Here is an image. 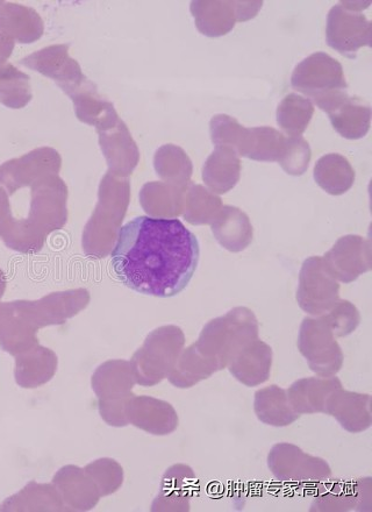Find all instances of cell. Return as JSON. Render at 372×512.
I'll list each match as a JSON object with an SVG mask.
<instances>
[{
	"mask_svg": "<svg viewBox=\"0 0 372 512\" xmlns=\"http://www.w3.org/2000/svg\"><path fill=\"white\" fill-rule=\"evenodd\" d=\"M199 256L198 239L181 220L142 216L119 230L112 267L137 293L169 298L189 286Z\"/></svg>",
	"mask_w": 372,
	"mask_h": 512,
	"instance_id": "1",
	"label": "cell"
},
{
	"mask_svg": "<svg viewBox=\"0 0 372 512\" xmlns=\"http://www.w3.org/2000/svg\"><path fill=\"white\" fill-rule=\"evenodd\" d=\"M210 131L214 145L231 147L239 156L254 161L278 162L286 144L285 135L273 127L247 128L227 115L213 117Z\"/></svg>",
	"mask_w": 372,
	"mask_h": 512,
	"instance_id": "2",
	"label": "cell"
},
{
	"mask_svg": "<svg viewBox=\"0 0 372 512\" xmlns=\"http://www.w3.org/2000/svg\"><path fill=\"white\" fill-rule=\"evenodd\" d=\"M259 322L248 308H234L206 326L203 340L217 371L227 368L242 348L259 339Z\"/></svg>",
	"mask_w": 372,
	"mask_h": 512,
	"instance_id": "3",
	"label": "cell"
},
{
	"mask_svg": "<svg viewBox=\"0 0 372 512\" xmlns=\"http://www.w3.org/2000/svg\"><path fill=\"white\" fill-rule=\"evenodd\" d=\"M370 2H341L328 13L326 40L329 47L348 59H355L362 47L371 45L372 24L364 14Z\"/></svg>",
	"mask_w": 372,
	"mask_h": 512,
	"instance_id": "4",
	"label": "cell"
},
{
	"mask_svg": "<svg viewBox=\"0 0 372 512\" xmlns=\"http://www.w3.org/2000/svg\"><path fill=\"white\" fill-rule=\"evenodd\" d=\"M268 467L278 481L298 487L318 486L332 478L324 459L305 453L289 443H279L268 454Z\"/></svg>",
	"mask_w": 372,
	"mask_h": 512,
	"instance_id": "5",
	"label": "cell"
},
{
	"mask_svg": "<svg viewBox=\"0 0 372 512\" xmlns=\"http://www.w3.org/2000/svg\"><path fill=\"white\" fill-rule=\"evenodd\" d=\"M297 345L311 371L321 378H331L341 371L345 357L323 317L304 318Z\"/></svg>",
	"mask_w": 372,
	"mask_h": 512,
	"instance_id": "6",
	"label": "cell"
},
{
	"mask_svg": "<svg viewBox=\"0 0 372 512\" xmlns=\"http://www.w3.org/2000/svg\"><path fill=\"white\" fill-rule=\"evenodd\" d=\"M291 85L316 104L348 88L342 64L323 52L314 53L298 64L293 70Z\"/></svg>",
	"mask_w": 372,
	"mask_h": 512,
	"instance_id": "7",
	"label": "cell"
},
{
	"mask_svg": "<svg viewBox=\"0 0 372 512\" xmlns=\"http://www.w3.org/2000/svg\"><path fill=\"white\" fill-rule=\"evenodd\" d=\"M340 301V284L328 272L323 258L312 256L304 261L299 274L297 302L306 314L319 317Z\"/></svg>",
	"mask_w": 372,
	"mask_h": 512,
	"instance_id": "8",
	"label": "cell"
},
{
	"mask_svg": "<svg viewBox=\"0 0 372 512\" xmlns=\"http://www.w3.org/2000/svg\"><path fill=\"white\" fill-rule=\"evenodd\" d=\"M262 2H192L191 12L200 33L210 38L230 33L238 21L257 16Z\"/></svg>",
	"mask_w": 372,
	"mask_h": 512,
	"instance_id": "9",
	"label": "cell"
},
{
	"mask_svg": "<svg viewBox=\"0 0 372 512\" xmlns=\"http://www.w3.org/2000/svg\"><path fill=\"white\" fill-rule=\"evenodd\" d=\"M317 105L327 113L334 130L341 137L357 140L368 134L371 125V108L362 98L349 96L347 90L338 91Z\"/></svg>",
	"mask_w": 372,
	"mask_h": 512,
	"instance_id": "10",
	"label": "cell"
},
{
	"mask_svg": "<svg viewBox=\"0 0 372 512\" xmlns=\"http://www.w3.org/2000/svg\"><path fill=\"white\" fill-rule=\"evenodd\" d=\"M370 239L346 236L336 241L323 258L325 266L336 281L352 283L372 267Z\"/></svg>",
	"mask_w": 372,
	"mask_h": 512,
	"instance_id": "11",
	"label": "cell"
},
{
	"mask_svg": "<svg viewBox=\"0 0 372 512\" xmlns=\"http://www.w3.org/2000/svg\"><path fill=\"white\" fill-rule=\"evenodd\" d=\"M325 414L334 417L350 433L367 431L372 425L371 396L336 389L327 398Z\"/></svg>",
	"mask_w": 372,
	"mask_h": 512,
	"instance_id": "12",
	"label": "cell"
},
{
	"mask_svg": "<svg viewBox=\"0 0 372 512\" xmlns=\"http://www.w3.org/2000/svg\"><path fill=\"white\" fill-rule=\"evenodd\" d=\"M271 366L273 348L256 339L242 348L227 368L234 378L246 387H257L269 380Z\"/></svg>",
	"mask_w": 372,
	"mask_h": 512,
	"instance_id": "13",
	"label": "cell"
},
{
	"mask_svg": "<svg viewBox=\"0 0 372 512\" xmlns=\"http://www.w3.org/2000/svg\"><path fill=\"white\" fill-rule=\"evenodd\" d=\"M342 388L336 376L331 378H305L291 384L286 390L293 410L300 416L325 414V405L334 390Z\"/></svg>",
	"mask_w": 372,
	"mask_h": 512,
	"instance_id": "14",
	"label": "cell"
},
{
	"mask_svg": "<svg viewBox=\"0 0 372 512\" xmlns=\"http://www.w3.org/2000/svg\"><path fill=\"white\" fill-rule=\"evenodd\" d=\"M212 232L218 243L232 253L245 251L252 244L254 229L245 212L226 205L212 223Z\"/></svg>",
	"mask_w": 372,
	"mask_h": 512,
	"instance_id": "15",
	"label": "cell"
},
{
	"mask_svg": "<svg viewBox=\"0 0 372 512\" xmlns=\"http://www.w3.org/2000/svg\"><path fill=\"white\" fill-rule=\"evenodd\" d=\"M0 34L20 44H32L44 34V23L31 7L0 2Z\"/></svg>",
	"mask_w": 372,
	"mask_h": 512,
	"instance_id": "16",
	"label": "cell"
},
{
	"mask_svg": "<svg viewBox=\"0 0 372 512\" xmlns=\"http://www.w3.org/2000/svg\"><path fill=\"white\" fill-rule=\"evenodd\" d=\"M254 411L260 422L274 428H285L300 417L291 407L286 390L276 384L256 391Z\"/></svg>",
	"mask_w": 372,
	"mask_h": 512,
	"instance_id": "17",
	"label": "cell"
},
{
	"mask_svg": "<svg viewBox=\"0 0 372 512\" xmlns=\"http://www.w3.org/2000/svg\"><path fill=\"white\" fill-rule=\"evenodd\" d=\"M240 176V156L231 147H217L204 166V181L218 194H227L235 188Z\"/></svg>",
	"mask_w": 372,
	"mask_h": 512,
	"instance_id": "18",
	"label": "cell"
},
{
	"mask_svg": "<svg viewBox=\"0 0 372 512\" xmlns=\"http://www.w3.org/2000/svg\"><path fill=\"white\" fill-rule=\"evenodd\" d=\"M314 180L327 194L340 196L354 186L355 170L345 156L327 154L316 163Z\"/></svg>",
	"mask_w": 372,
	"mask_h": 512,
	"instance_id": "19",
	"label": "cell"
},
{
	"mask_svg": "<svg viewBox=\"0 0 372 512\" xmlns=\"http://www.w3.org/2000/svg\"><path fill=\"white\" fill-rule=\"evenodd\" d=\"M23 66L53 78L62 90L71 87V66L76 62L69 59L67 46H53L42 49L20 61Z\"/></svg>",
	"mask_w": 372,
	"mask_h": 512,
	"instance_id": "20",
	"label": "cell"
},
{
	"mask_svg": "<svg viewBox=\"0 0 372 512\" xmlns=\"http://www.w3.org/2000/svg\"><path fill=\"white\" fill-rule=\"evenodd\" d=\"M314 115L309 98L296 94L286 96L277 108V123L290 137H302Z\"/></svg>",
	"mask_w": 372,
	"mask_h": 512,
	"instance_id": "21",
	"label": "cell"
},
{
	"mask_svg": "<svg viewBox=\"0 0 372 512\" xmlns=\"http://www.w3.org/2000/svg\"><path fill=\"white\" fill-rule=\"evenodd\" d=\"M32 97L30 77L10 63L0 69V103L10 109H23Z\"/></svg>",
	"mask_w": 372,
	"mask_h": 512,
	"instance_id": "22",
	"label": "cell"
},
{
	"mask_svg": "<svg viewBox=\"0 0 372 512\" xmlns=\"http://www.w3.org/2000/svg\"><path fill=\"white\" fill-rule=\"evenodd\" d=\"M364 492L360 488V481L345 483L328 489L326 494L314 500L311 511H349L355 507H362Z\"/></svg>",
	"mask_w": 372,
	"mask_h": 512,
	"instance_id": "23",
	"label": "cell"
},
{
	"mask_svg": "<svg viewBox=\"0 0 372 512\" xmlns=\"http://www.w3.org/2000/svg\"><path fill=\"white\" fill-rule=\"evenodd\" d=\"M312 151L303 137L286 138V144L278 163L286 174L302 176L309 169Z\"/></svg>",
	"mask_w": 372,
	"mask_h": 512,
	"instance_id": "24",
	"label": "cell"
},
{
	"mask_svg": "<svg viewBox=\"0 0 372 512\" xmlns=\"http://www.w3.org/2000/svg\"><path fill=\"white\" fill-rule=\"evenodd\" d=\"M321 317L331 327L335 337L349 336L361 322L359 310L349 301H339L331 311Z\"/></svg>",
	"mask_w": 372,
	"mask_h": 512,
	"instance_id": "25",
	"label": "cell"
},
{
	"mask_svg": "<svg viewBox=\"0 0 372 512\" xmlns=\"http://www.w3.org/2000/svg\"><path fill=\"white\" fill-rule=\"evenodd\" d=\"M192 208L185 216L192 224H209L223 209V202L216 195L210 194L203 187H196L192 194Z\"/></svg>",
	"mask_w": 372,
	"mask_h": 512,
	"instance_id": "26",
	"label": "cell"
},
{
	"mask_svg": "<svg viewBox=\"0 0 372 512\" xmlns=\"http://www.w3.org/2000/svg\"><path fill=\"white\" fill-rule=\"evenodd\" d=\"M14 48V40L0 34V69H3L9 60Z\"/></svg>",
	"mask_w": 372,
	"mask_h": 512,
	"instance_id": "27",
	"label": "cell"
}]
</instances>
